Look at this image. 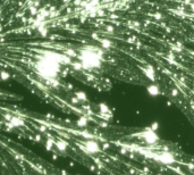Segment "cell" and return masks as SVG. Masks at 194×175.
Listing matches in <instances>:
<instances>
[{
    "instance_id": "cell-1",
    "label": "cell",
    "mask_w": 194,
    "mask_h": 175,
    "mask_svg": "<svg viewBox=\"0 0 194 175\" xmlns=\"http://www.w3.org/2000/svg\"><path fill=\"white\" fill-rule=\"evenodd\" d=\"M154 159L162 165H167V166H170L176 163V158H175V155L170 151H163L160 154L155 155L154 156Z\"/></svg>"
},
{
    "instance_id": "cell-2",
    "label": "cell",
    "mask_w": 194,
    "mask_h": 175,
    "mask_svg": "<svg viewBox=\"0 0 194 175\" xmlns=\"http://www.w3.org/2000/svg\"><path fill=\"white\" fill-rule=\"evenodd\" d=\"M140 138H142V140L146 144H155L159 140V136H158L157 132L153 131L151 127L143 131L142 133L140 134Z\"/></svg>"
},
{
    "instance_id": "cell-3",
    "label": "cell",
    "mask_w": 194,
    "mask_h": 175,
    "mask_svg": "<svg viewBox=\"0 0 194 175\" xmlns=\"http://www.w3.org/2000/svg\"><path fill=\"white\" fill-rule=\"evenodd\" d=\"M83 151L88 155H97L101 151L100 144L94 140H88L84 142L83 145Z\"/></svg>"
},
{
    "instance_id": "cell-4",
    "label": "cell",
    "mask_w": 194,
    "mask_h": 175,
    "mask_svg": "<svg viewBox=\"0 0 194 175\" xmlns=\"http://www.w3.org/2000/svg\"><path fill=\"white\" fill-rule=\"evenodd\" d=\"M141 70H142L143 74L145 75L146 79H149V80L152 81V82L155 81V70H154L153 66H151V65H146L145 67H141Z\"/></svg>"
},
{
    "instance_id": "cell-5",
    "label": "cell",
    "mask_w": 194,
    "mask_h": 175,
    "mask_svg": "<svg viewBox=\"0 0 194 175\" xmlns=\"http://www.w3.org/2000/svg\"><path fill=\"white\" fill-rule=\"evenodd\" d=\"M146 91H148V93H149L151 97H157V96L160 94V88H159V85L152 83V84H150V85L146 88Z\"/></svg>"
},
{
    "instance_id": "cell-6",
    "label": "cell",
    "mask_w": 194,
    "mask_h": 175,
    "mask_svg": "<svg viewBox=\"0 0 194 175\" xmlns=\"http://www.w3.org/2000/svg\"><path fill=\"white\" fill-rule=\"evenodd\" d=\"M55 147L61 151V153H65L66 150H67V148H68V143H67V141H65V140H57V141H55Z\"/></svg>"
},
{
    "instance_id": "cell-7",
    "label": "cell",
    "mask_w": 194,
    "mask_h": 175,
    "mask_svg": "<svg viewBox=\"0 0 194 175\" xmlns=\"http://www.w3.org/2000/svg\"><path fill=\"white\" fill-rule=\"evenodd\" d=\"M88 123H89V119L85 117V116H81V117H78L77 118V121H76V125L78 126V127H85V126H88Z\"/></svg>"
},
{
    "instance_id": "cell-8",
    "label": "cell",
    "mask_w": 194,
    "mask_h": 175,
    "mask_svg": "<svg viewBox=\"0 0 194 175\" xmlns=\"http://www.w3.org/2000/svg\"><path fill=\"white\" fill-rule=\"evenodd\" d=\"M75 96H76V98H77L81 103L88 101V96H86V93L83 92V91H76V92H75Z\"/></svg>"
},
{
    "instance_id": "cell-9",
    "label": "cell",
    "mask_w": 194,
    "mask_h": 175,
    "mask_svg": "<svg viewBox=\"0 0 194 175\" xmlns=\"http://www.w3.org/2000/svg\"><path fill=\"white\" fill-rule=\"evenodd\" d=\"M158 127H159V124H158V123H155V122H154V123H153L152 125H151V129H152L153 131H155V132H157V130H158Z\"/></svg>"
},
{
    "instance_id": "cell-10",
    "label": "cell",
    "mask_w": 194,
    "mask_h": 175,
    "mask_svg": "<svg viewBox=\"0 0 194 175\" xmlns=\"http://www.w3.org/2000/svg\"><path fill=\"white\" fill-rule=\"evenodd\" d=\"M191 8H192V11H194V5H191Z\"/></svg>"
}]
</instances>
